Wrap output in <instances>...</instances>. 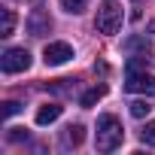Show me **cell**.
<instances>
[{
    "label": "cell",
    "mask_w": 155,
    "mask_h": 155,
    "mask_svg": "<svg viewBox=\"0 0 155 155\" xmlns=\"http://www.w3.org/2000/svg\"><path fill=\"white\" fill-rule=\"evenodd\" d=\"M122 140H125V128H122V122H119L116 116L104 113V116L97 119L94 146H97L101 152H113V149H119V146H122Z\"/></svg>",
    "instance_id": "obj_1"
},
{
    "label": "cell",
    "mask_w": 155,
    "mask_h": 155,
    "mask_svg": "<svg viewBox=\"0 0 155 155\" xmlns=\"http://www.w3.org/2000/svg\"><path fill=\"white\" fill-rule=\"evenodd\" d=\"M125 91H128V94L155 97V76H149V73H137V70H128V76H125Z\"/></svg>",
    "instance_id": "obj_2"
},
{
    "label": "cell",
    "mask_w": 155,
    "mask_h": 155,
    "mask_svg": "<svg viewBox=\"0 0 155 155\" xmlns=\"http://www.w3.org/2000/svg\"><path fill=\"white\" fill-rule=\"evenodd\" d=\"M0 67H3V73H25V70L31 67V52L21 49V46H12V49L3 52Z\"/></svg>",
    "instance_id": "obj_3"
},
{
    "label": "cell",
    "mask_w": 155,
    "mask_h": 155,
    "mask_svg": "<svg viewBox=\"0 0 155 155\" xmlns=\"http://www.w3.org/2000/svg\"><path fill=\"white\" fill-rule=\"evenodd\" d=\"M94 28H97L101 34H116V31L122 28V9L113 6V3L101 6V9H97V18H94Z\"/></svg>",
    "instance_id": "obj_4"
},
{
    "label": "cell",
    "mask_w": 155,
    "mask_h": 155,
    "mask_svg": "<svg viewBox=\"0 0 155 155\" xmlns=\"http://www.w3.org/2000/svg\"><path fill=\"white\" fill-rule=\"evenodd\" d=\"M73 58V46L70 43H49L46 49H43V61L49 64V67H61V64H67Z\"/></svg>",
    "instance_id": "obj_5"
},
{
    "label": "cell",
    "mask_w": 155,
    "mask_h": 155,
    "mask_svg": "<svg viewBox=\"0 0 155 155\" xmlns=\"http://www.w3.org/2000/svg\"><path fill=\"white\" fill-rule=\"evenodd\" d=\"M25 25H28V34H31V37H46V34L52 31V18H49V12H46V9H40V6L28 15V21H25Z\"/></svg>",
    "instance_id": "obj_6"
},
{
    "label": "cell",
    "mask_w": 155,
    "mask_h": 155,
    "mask_svg": "<svg viewBox=\"0 0 155 155\" xmlns=\"http://www.w3.org/2000/svg\"><path fill=\"white\" fill-rule=\"evenodd\" d=\"M82 140H85V128H82V125H67L64 134H61V146H64V149L79 146Z\"/></svg>",
    "instance_id": "obj_7"
},
{
    "label": "cell",
    "mask_w": 155,
    "mask_h": 155,
    "mask_svg": "<svg viewBox=\"0 0 155 155\" xmlns=\"http://www.w3.org/2000/svg\"><path fill=\"white\" fill-rule=\"evenodd\" d=\"M61 104H43L40 110H37V125H52L58 116H61Z\"/></svg>",
    "instance_id": "obj_8"
},
{
    "label": "cell",
    "mask_w": 155,
    "mask_h": 155,
    "mask_svg": "<svg viewBox=\"0 0 155 155\" xmlns=\"http://www.w3.org/2000/svg\"><path fill=\"white\" fill-rule=\"evenodd\" d=\"M52 94H61V97H70L73 91H76V79H55V82H49L46 85Z\"/></svg>",
    "instance_id": "obj_9"
},
{
    "label": "cell",
    "mask_w": 155,
    "mask_h": 155,
    "mask_svg": "<svg viewBox=\"0 0 155 155\" xmlns=\"http://www.w3.org/2000/svg\"><path fill=\"white\" fill-rule=\"evenodd\" d=\"M12 31H15V12L0 9V37H12Z\"/></svg>",
    "instance_id": "obj_10"
},
{
    "label": "cell",
    "mask_w": 155,
    "mask_h": 155,
    "mask_svg": "<svg viewBox=\"0 0 155 155\" xmlns=\"http://www.w3.org/2000/svg\"><path fill=\"white\" fill-rule=\"evenodd\" d=\"M104 94H107V85H94V88H88V91L82 94V101H79V104H82V107H94Z\"/></svg>",
    "instance_id": "obj_11"
},
{
    "label": "cell",
    "mask_w": 155,
    "mask_h": 155,
    "mask_svg": "<svg viewBox=\"0 0 155 155\" xmlns=\"http://www.w3.org/2000/svg\"><path fill=\"white\" fill-rule=\"evenodd\" d=\"M122 49H128V52H134V49L149 52V40H146V37H128V40L122 43Z\"/></svg>",
    "instance_id": "obj_12"
},
{
    "label": "cell",
    "mask_w": 155,
    "mask_h": 155,
    "mask_svg": "<svg viewBox=\"0 0 155 155\" xmlns=\"http://www.w3.org/2000/svg\"><path fill=\"white\" fill-rule=\"evenodd\" d=\"M85 3L88 0H61V9L70 15H79V12H85Z\"/></svg>",
    "instance_id": "obj_13"
},
{
    "label": "cell",
    "mask_w": 155,
    "mask_h": 155,
    "mask_svg": "<svg viewBox=\"0 0 155 155\" xmlns=\"http://www.w3.org/2000/svg\"><path fill=\"white\" fill-rule=\"evenodd\" d=\"M149 110H152V107H149L146 101H134V104H131V116H134V119H146Z\"/></svg>",
    "instance_id": "obj_14"
},
{
    "label": "cell",
    "mask_w": 155,
    "mask_h": 155,
    "mask_svg": "<svg viewBox=\"0 0 155 155\" xmlns=\"http://www.w3.org/2000/svg\"><path fill=\"white\" fill-rule=\"evenodd\" d=\"M146 64H149V55H146V52H140V55L128 58V67H125V70H140V67H146Z\"/></svg>",
    "instance_id": "obj_15"
},
{
    "label": "cell",
    "mask_w": 155,
    "mask_h": 155,
    "mask_svg": "<svg viewBox=\"0 0 155 155\" xmlns=\"http://www.w3.org/2000/svg\"><path fill=\"white\" fill-rule=\"evenodd\" d=\"M140 140L146 146H155V122H146V128L140 131Z\"/></svg>",
    "instance_id": "obj_16"
},
{
    "label": "cell",
    "mask_w": 155,
    "mask_h": 155,
    "mask_svg": "<svg viewBox=\"0 0 155 155\" xmlns=\"http://www.w3.org/2000/svg\"><path fill=\"white\" fill-rule=\"evenodd\" d=\"M21 110V104L18 101H3V119H9V116H15Z\"/></svg>",
    "instance_id": "obj_17"
},
{
    "label": "cell",
    "mask_w": 155,
    "mask_h": 155,
    "mask_svg": "<svg viewBox=\"0 0 155 155\" xmlns=\"http://www.w3.org/2000/svg\"><path fill=\"white\" fill-rule=\"evenodd\" d=\"M12 143H21V140H28V131L25 128H9V134H6Z\"/></svg>",
    "instance_id": "obj_18"
},
{
    "label": "cell",
    "mask_w": 155,
    "mask_h": 155,
    "mask_svg": "<svg viewBox=\"0 0 155 155\" xmlns=\"http://www.w3.org/2000/svg\"><path fill=\"white\" fill-rule=\"evenodd\" d=\"M31 3H34V6H40V3H43V0H31Z\"/></svg>",
    "instance_id": "obj_19"
},
{
    "label": "cell",
    "mask_w": 155,
    "mask_h": 155,
    "mask_svg": "<svg viewBox=\"0 0 155 155\" xmlns=\"http://www.w3.org/2000/svg\"><path fill=\"white\" fill-rule=\"evenodd\" d=\"M134 3H143V0H134Z\"/></svg>",
    "instance_id": "obj_20"
}]
</instances>
